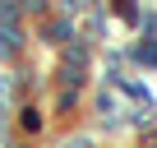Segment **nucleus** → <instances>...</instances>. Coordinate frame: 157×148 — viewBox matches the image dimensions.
I'll return each instance as SVG.
<instances>
[{
    "instance_id": "nucleus-1",
    "label": "nucleus",
    "mask_w": 157,
    "mask_h": 148,
    "mask_svg": "<svg viewBox=\"0 0 157 148\" xmlns=\"http://www.w3.org/2000/svg\"><path fill=\"white\" fill-rule=\"evenodd\" d=\"M139 60H148V65H157V42H143V46H139Z\"/></svg>"
}]
</instances>
